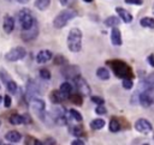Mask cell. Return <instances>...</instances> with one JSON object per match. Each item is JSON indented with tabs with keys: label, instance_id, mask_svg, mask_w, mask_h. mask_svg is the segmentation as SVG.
<instances>
[{
	"label": "cell",
	"instance_id": "6da1fadb",
	"mask_svg": "<svg viewBox=\"0 0 154 145\" xmlns=\"http://www.w3.org/2000/svg\"><path fill=\"white\" fill-rule=\"evenodd\" d=\"M107 65H109V67L112 68L113 73L122 79H131L134 77V72L132 68L123 60L119 59H113V60H108Z\"/></svg>",
	"mask_w": 154,
	"mask_h": 145
},
{
	"label": "cell",
	"instance_id": "7a4b0ae2",
	"mask_svg": "<svg viewBox=\"0 0 154 145\" xmlns=\"http://www.w3.org/2000/svg\"><path fill=\"white\" fill-rule=\"evenodd\" d=\"M66 42H67V48L71 52H73V53L79 52L82 48V31L78 28L71 29L67 35Z\"/></svg>",
	"mask_w": 154,
	"mask_h": 145
},
{
	"label": "cell",
	"instance_id": "3957f363",
	"mask_svg": "<svg viewBox=\"0 0 154 145\" xmlns=\"http://www.w3.org/2000/svg\"><path fill=\"white\" fill-rule=\"evenodd\" d=\"M77 16V12L72 8H66V10H63L61 12H59L57 14V17L54 18L53 20V25L55 29H61L64 28L70 20H72L75 17Z\"/></svg>",
	"mask_w": 154,
	"mask_h": 145
},
{
	"label": "cell",
	"instance_id": "277c9868",
	"mask_svg": "<svg viewBox=\"0 0 154 145\" xmlns=\"http://www.w3.org/2000/svg\"><path fill=\"white\" fill-rule=\"evenodd\" d=\"M18 22L20 24V28H22V31H25V30H29L31 29L35 23H36V19L34 17V14L31 13L30 10L28 8H23L19 11L18 13Z\"/></svg>",
	"mask_w": 154,
	"mask_h": 145
},
{
	"label": "cell",
	"instance_id": "5b68a950",
	"mask_svg": "<svg viewBox=\"0 0 154 145\" xmlns=\"http://www.w3.org/2000/svg\"><path fill=\"white\" fill-rule=\"evenodd\" d=\"M60 73L64 78L66 79H76L77 77H79V67L76 65H65L61 70Z\"/></svg>",
	"mask_w": 154,
	"mask_h": 145
},
{
	"label": "cell",
	"instance_id": "8992f818",
	"mask_svg": "<svg viewBox=\"0 0 154 145\" xmlns=\"http://www.w3.org/2000/svg\"><path fill=\"white\" fill-rule=\"evenodd\" d=\"M26 55V50L25 48L23 47H16V48H12L7 54H6V60L7 61H18V60H22L24 59Z\"/></svg>",
	"mask_w": 154,
	"mask_h": 145
},
{
	"label": "cell",
	"instance_id": "52a82bcc",
	"mask_svg": "<svg viewBox=\"0 0 154 145\" xmlns=\"http://www.w3.org/2000/svg\"><path fill=\"white\" fill-rule=\"evenodd\" d=\"M30 107H31V109L41 117V120H45V115H46V111H45V109H46V104H45V102L42 101V99H40V98H34V99H31L30 101Z\"/></svg>",
	"mask_w": 154,
	"mask_h": 145
},
{
	"label": "cell",
	"instance_id": "ba28073f",
	"mask_svg": "<svg viewBox=\"0 0 154 145\" xmlns=\"http://www.w3.org/2000/svg\"><path fill=\"white\" fill-rule=\"evenodd\" d=\"M73 83H75L76 89H77V91L79 93H82V95H89L90 93V91H91L90 90V86L88 85L87 80L84 78H82L81 75L77 77L76 79H73Z\"/></svg>",
	"mask_w": 154,
	"mask_h": 145
},
{
	"label": "cell",
	"instance_id": "9c48e42d",
	"mask_svg": "<svg viewBox=\"0 0 154 145\" xmlns=\"http://www.w3.org/2000/svg\"><path fill=\"white\" fill-rule=\"evenodd\" d=\"M135 128H136L137 132L143 133V134H147V133L152 132L153 126H152V123L148 120H146V119H138L135 122Z\"/></svg>",
	"mask_w": 154,
	"mask_h": 145
},
{
	"label": "cell",
	"instance_id": "30bf717a",
	"mask_svg": "<svg viewBox=\"0 0 154 145\" xmlns=\"http://www.w3.org/2000/svg\"><path fill=\"white\" fill-rule=\"evenodd\" d=\"M138 103L142 105V107H150L153 103H154V98L152 96V93L148 91V90H144L143 92H141L138 95Z\"/></svg>",
	"mask_w": 154,
	"mask_h": 145
},
{
	"label": "cell",
	"instance_id": "8fae6325",
	"mask_svg": "<svg viewBox=\"0 0 154 145\" xmlns=\"http://www.w3.org/2000/svg\"><path fill=\"white\" fill-rule=\"evenodd\" d=\"M37 35H38V24H37V22L35 23V25L31 29L25 30V31H22V38L24 41H26V42L28 41H31V40H35L37 37Z\"/></svg>",
	"mask_w": 154,
	"mask_h": 145
},
{
	"label": "cell",
	"instance_id": "7c38bea8",
	"mask_svg": "<svg viewBox=\"0 0 154 145\" xmlns=\"http://www.w3.org/2000/svg\"><path fill=\"white\" fill-rule=\"evenodd\" d=\"M40 90L37 87V84L34 83V80H29L28 81V85H26V97L29 101L36 98V96L38 95Z\"/></svg>",
	"mask_w": 154,
	"mask_h": 145
},
{
	"label": "cell",
	"instance_id": "4fadbf2b",
	"mask_svg": "<svg viewBox=\"0 0 154 145\" xmlns=\"http://www.w3.org/2000/svg\"><path fill=\"white\" fill-rule=\"evenodd\" d=\"M2 28H4V31L6 34H11L13 31V29H14V19L10 14H5L4 16Z\"/></svg>",
	"mask_w": 154,
	"mask_h": 145
},
{
	"label": "cell",
	"instance_id": "5bb4252c",
	"mask_svg": "<svg viewBox=\"0 0 154 145\" xmlns=\"http://www.w3.org/2000/svg\"><path fill=\"white\" fill-rule=\"evenodd\" d=\"M52 56H53V54H52L51 50L43 49V50L38 52V54L36 55V61L38 64H46V62H48L52 59Z\"/></svg>",
	"mask_w": 154,
	"mask_h": 145
},
{
	"label": "cell",
	"instance_id": "9a60e30c",
	"mask_svg": "<svg viewBox=\"0 0 154 145\" xmlns=\"http://www.w3.org/2000/svg\"><path fill=\"white\" fill-rule=\"evenodd\" d=\"M111 42L113 46H122V34L118 28H112L111 30Z\"/></svg>",
	"mask_w": 154,
	"mask_h": 145
},
{
	"label": "cell",
	"instance_id": "2e32d148",
	"mask_svg": "<svg viewBox=\"0 0 154 145\" xmlns=\"http://www.w3.org/2000/svg\"><path fill=\"white\" fill-rule=\"evenodd\" d=\"M116 12L118 13V16L120 17V19L124 23H131L132 22V14L130 12H128L126 10H124L122 7H116Z\"/></svg>",
	"mask_w": 154,
	"mask_h": 145
},
{
	"label": "cell",
	"instance_id": "e0dca14e",
	"mask_svg": "<svg viewBox=\"0 0 154 145\" xmlns=\"http://www.w3.org/2000/svg\"><path fill=\"white\" fill-rule=\"evenodd\" d=\"M5 139L8 140V141H11V143H18L22 139V135L17 131H10V132H7L5 134Z\"/></svg>",
	"mask_w": 154,
	"mask_h": 145
},
{
	"label": "cell",
	"instance_id": "ac0fdd59",
	"mask_svg": "<svg viewBox=\"0 0 154 145\" xmlns=\"http://www.w3.org/2000/svg\"><path fill=\"white\" fill-rule=\"evenodd\" d=\"M59 91L63 93V96H64L65 98L70 97V93H71V91H72V85H71V83H69V81H64V83L60 85Z\"/></svg>",
	"mask_w": 154,
	"mask_h": 145
},
{
	"label": "cell",
	"instance_id": "d6986e66",
	"mask_svg": "<svg viewBox=\"0 0 154 145\" xmlns=\"http://www.w3.org/2000/svg\"><path fill=\"white\" fill-rule=\"evenodd\" d=\"M49 98H51V101L53 102V103H60L61 101H64V99H66L64 96H63V93L60 92V91H58V90H53L52 92H51V96H49Z\"/></svg>",
	"mask_w": 154,
	"mask_h": 145
},
{
	"label": "cell",
	"instance_id": "ffe728a7",
	"mask_svg": "<svg viewBox=\"0 0 154 145\" xmlns=\"http://www.w3.org/2000/svg\"><path fill=\"white\" fill-rule=\"evenodd\" d=\"M105 25L106 26H112V28H116L119 23H120V18H118V17H116V16H111V17H108V18H106L105 19Z\"/></svg>",
	"mask_w": 154,
	"mask_h": 145
},
{
	"label": "cell",
	"instance_id": "44dd1931",
	"mask_svg": "<svg viewBox=\"0 0 154 145\" xmlns=\"http://www.w3.org/2000/svg\"><path fill=\"white\" fill-rule=\"evenodd\" d=\"M51 0H35V7L40 11H45L49 7Z\"/></svg>",
	"mask_w": 154,
	"mask_h": 145
},
{
	"label": "cell",
	"instance_id": "7402d4cb",
	"mask_svg": "<svg viewBox=\"0 0 154 145\" xmlns=\"http://www.w3.org/2000/svg\"><path fill=\"white\" fill-rule=\"evenodd\" d=\"M96 75H97V78H100L101 80H107V79L109 78V72H108V70H107L106 67H100V68H97V71H96Z\"/></svg>",
	"mask_w": 154,
	"mask_h": 145
},
{
	"label": "cell",
	"instance_id": "603a6c76",
	"mask_svg": "<svg viewBox=\"0 0 154 145\" xmlns=\"http://www.w3.org/2000/svg\"><path fill=\"white\" fill-rule=\"evenodd\" d=\"M141 25L143 28H149V29H154V18H150V17H143L141 20H140Z\"/></svg>",
	"mask_w": 154,
	"mask_h": 145
},
{
	"label": "cell",
	"instance_id": "cb8c5ba5",
	"mask_svg": "<svg viewBox=\"0 0 154 145\" xmlns=\"http://www.w3.org/2000/svg\"><path fill=\"white\" fill-rule=\"evenodd\" d=\"M8 120H10V122L12 125H22V123H24V117H23V115H19V114H12Z\"/></svg>",
	"mask_w": 154,
	"mask_h": 145
},
{
	"label": "cell",
	"instance_id": "d4e9b609",
	"mask_svg": "<svg viewBox=\"0 0 154 145\" xmlns=\"http://www.w3.org/2000/svg\"><path fill=\"white\" fill-rule=\"evenodd\" d=\"M109 131L111 132H113V133H116V132H118L119 129H120V122L118 121V119L117 117H112L111 119V121H109Z\"/></svg>",
	"mask_w": 154,
	"mask_h": 145
},
{
	"label": "cell",
	"instance_id": "484cf974",
	"mask_svg": "<svg viewBox=\"0 0 154 145\" xmlns=\"http://www.w3.org/2000/svg\"><path fill=\"white\" fill-rule=\"evenodd\" d=\"M70 101L73 103V104H77V105H82V103H83V98H82V96H81V93H72V95H70Z\"/></svg>",
	"mask_w": 154,
	"mask_h": 145
},
{
	"label": "cell",
	"instance_id": "4316f807",
	"mask_svg": "<svg viewBox=\"0 0 154 145\" xmlns=\"http://www.w3.org/2000/svg\"><path fill=\"white\" fill-rule=\"evenodd\" d=\"M105 126V121L102 119H95L90 122V127L93 129H101Z\"/></svg>",
	"mask_w": 154,
	"mask_h": 145
},
{
	"label": "cell",
	"instance_id": "83f0119b",
	"mask_svg": "<svg viewBox=\"0 0 154 145\" xmlns=\"http://www.w3.org/2000/svg\"><path fill=\"white\" fill-rule=\"evenodd\" d=\"M6 89L8 90V92H10V93H16V92H17L18 86H17V84H16V81H14V80L10 79V80L6 83Z\"/></svg>",
	"mask_w": 154,
	"mask_h": 145
},
{
	"label": "cell",
	"instance_id": "f1b7e54d",
	"mask_svg": "<svg viewBox=\"0 0 154 145\" xmlns=\"http://www.w3.org/2000/svg\"><path fill=\"white\" fill-rule=\"evenodd\" d=\"M69 111H70L69 114L71 115V117H72L73 120H76V121H78V122L83 120V117H82V115H81V113H79V111H77L76 109H70Z\"/></svg>",
	"mask_w": 154,
	"mask_h": 145
},
{
	"label": "cell",
	"instance_id": "f546056e",
	"mask_svg": "<svg viewBox=\"0 0 154 145\" xmlns=\"http://www.w3.org/2000/svg\"><path fill=\"white\" fill-rule=\"evenodd\" d=\"M144 84H146V89H148V87H154V72L150 73V74L146 78Z\"/></svg>",
	"mask_w": 154,
	"mask_h": 145
},
{
	"label": "cell",
	"instance_id": "4dcf8cb0",
	"mask_svg": "<svg viewBox=\"0 0 154 145\" xmlns=\"http://www.w3.org/2000/svg\"><path fill=\"white\" fill-rule=\"evenodd\" d=\"M83 132H84V131H83V128H82L81 126H75V127H72V129H71V133H72L73 135H76L77 138L84 135Z\"/></svg>",
	"mask_w": 154,
	"mask_h": 145
},
{
	"label": "cell",
	"instance_id": "1f68e13d",
	"mask_svg": "<svg viewBox=\"0 0 154 145\" xmlns=\"http://www.w3.org/2000/svg\"><path fill=\"white\" fill-rule=\"evenodd\" d=\"M54 65H67V60L63 55H57L54 58Z\"/></svg>",
	"mask_w": 154,
	"mask_h": 145
},
{
	"label": "cell",
	"instance_id": "d6a6232c",
	"mask_svg": "<svg viewBox=\"0 0 154 145\" xmlns=\"http://www.w3.org/2000/svg\"><path fill=\"white\" fill-rule=\"evenodd\" d=\"M0 79L2 80L4 84H6L11 78H10V74H7V72L5 70H0Z\"/></svg>",
	"mask_w": 154,
	"mask_h": 145
},
{
	"label": "cell",
	"instance_id": "836d02e7",
	"mask_svg": "<svg viewBox=\"0 0 154 145\" xmlns=\"http://www.w3.org/2000/svg\"><path fill=\"white\" fill-rule=\"evenodd\" d=\"M40 77L42 79H49L51 78V72L47 68H41L40 70Z\"/></svg>",
	"mask_w": 154,
	"mask_h": 145
},
{
	"label": "cell",
	"instance_id": "e575fe53",
	"mask_svg": "<svg viewBox=\"0 0 154 145\" xmlns=\"http://www.w3.org/2000/svg\"><path fill=\"white\" fill-rule=\"evenodd\" d=\"M90 101H91L93 103H96L97 105H102V104L105 103V99H103L102 97H99V96H91V97H90Z\"/></svg>",
	"mask_w": 154,
	"mask_h": 145
},
{
	"label": "cell",
	"instance_id": "d590c367",
	"mask_svg": "<svg viewBox=\"0 0 154 145\" xmlns=\"http://www.w3.org/2000/svg\"><path fill=\"white\" fill-rule=\"evenodd\" d=\"M134 86V83H132V80L131 79H123V87L124 89H131Z\"/></svg>",
	"mask_w": 154,
	"mask_h": 145
},
{
	"label": "cell",
	"instance_id": "8d00e7d4",
	"mask_svg": "<svg viewBox=\"0 0 154 145\" xmlns=\"http://www.w3.org/2000/svg\"><path fill=\"white\" fill-rule=\"evenodd\" d=\"M95 113L96 114H99V115H103V114H106L107 113V109L105 108V105L102 104V105H97L96 107V109H95Z\"/></svg>",
	"mask_w": 154,
	"mask_h": 145
},
{
	"label": "cell",
	"instance_id": "74e56055",
	"mask_svg": "<svg viewBox=\"0 0 154 145\" xmlns=\"http://www.w3.org/2000/svg\"><path fill=\"white\" fill-rule=\"evenodd\" d=\"M11 103H12V99H11L10 95H6V96L4 97V105H5L6 108H10V107H11Z\"/></svg>",
	"mask_w": 154,
	"mask_h": 145
},
{
	"label": "cell",
	"instance_id": "f35d334b",
	"mask_svg": "<svg viewBox=\"0 0 154 145\" xmlns=\"http://www.w3.org/2000/svg\"><path fill=\"white\" fill-rule=\"evenodd\" d=\"M125 4H131V5H142L143 0H125Z\"/></svg>",
	"mask_w": 154,
	"mask_h": 145
},
{
	"label": "cell",
	"instance_id": "ab89813d",
	"mask_svg": "<svg viewBox=\"0 0 154 145\" xmlns=\"http://www.w3.org/2000/svg\"><path fill=\"white\" fill-rule=\"evenodd\" d=\"M59 1H60V4L63 6H70V5H72L75 2V0H59Z\"/></svg>",
	"mask_w": 154,
	"mask_h": 145
},
{
	"label": "cell",
	"instance_id": "60d3db41",
	"mask_svg": "<svg viewBox=\"0 0 154 145\" xmlns=\"http://www.w3.org/2000/svg\"><path fill=\"white\" fill-rule=\"evenodd\" d=\"M147 60H148L149 65H150L152 67H154V55H153V54H150V55L147 58Z\"/></svg>",
	"mask_w": 154,
	"mask_h": 145
},
{
	"label": "cell",
	"instance_id": "b9f144b4",
	"mask_svg": "<svg viewBox=\"0 0 154 145\" xmlns=\"http://www.w3.org/2000/svg\"><path fill=\"white\" fill-rule=\"evenodd\" d=\"M71 145H84V141L81 139H75L73 141H71Z\"/></svg>",
	"mask_w": 154,
	"mask_h": 145
},
{
	"label": "cell",
	"instance_id": "7bdbcfd3",
	"mask_svg": "<svg viewBox=\"0 0 154 145\" xmlns=\"http://www.w3.org/2000/svg\"><path fill=\"white\" fill-rule=\"evenodd\" d=\"M23 117H24V123H30L31 122V119H30V116H28V114H24Z\"/></svg>",
	"mask_w": 154,
	"mask_h": 145
},
{
	"label": "cell",
	"instance_id": "ee69618b",
	"mask_svg": "<svg viewBox=\"0 0 154 145\" xmlns=\"http://www.w3.org/2000/svg\"><path fill=\"white\" fill-rule=\"evenodd\" d=\"M34 145H43V143L40 141V140H35V141H34Z\"/></svg>",
	"mask_w": 154,
	"mask_h": 145
},
{
	"label": "cell",
	"instance_id": "f6af8a7d",
	"mask_svg": "<svg viewBox=\"0 0 154 145\" xmlns=\"http://www.w3.org/2000/svg\"><path fill=\"white\" fill-rule=\"evenodd\" d=\"M17 2H19V4H26V2H29V0H16Z\"/></svg>",
	"mask_w": 154,
	"mask_h": 145
},
{
	"label": "cell",
	"instance_id": "bcb514c9",
	"mask_svg": "<svg viewBox=\"0 0 154 145\" xmlns=\"http://www.w3.org/2000/svg\"><path fill=\"white\" fill-rule=\"evenodd\" d=\"M83 1H84V2H91L93 0H83Z\"/></svg>",
	"mask_w": 154,
	"mask_h": 145
},
{
	"label": "cell",
	"instance_id": "7dc6e473",
	"mask_svg": "<svg viewBox=\"0 0 154 145\" xmlns=\"http://www.w3.org/2000/svg\"><path fill=\"white\" fill-rule=\"evenodd\" d=\"M153 13H154V4H153Z\"/></svg>",
	"mask_w": 154,
	"mask_h": 145
},
{
	"label": "cell",
	"instance_id": "c3c4849f",
	"mask_svg": "<svg viewBox=\"0 0 154 145\" xmlns=\"http://www.w3.org/2000/svg\"><path fill=\"white\" fill-rule=\"evenodd\" d=\"M0 102H1V96H0Z\"/></svg>",
	"mask_w": 154,
	"mask_h": 145
},
{
	"label": "cell",
	"instance_id": "681fc988",
	"mask_svg": "<svg viewBox=\"0 0 154 145\" xmlns=\"http://www.w3.org/2000/svg\"><path fill=\"white\" fill-rule=\"evenodd\" d=\"M143 145H148V144H143Z\"/></svg>",
	"mask_w": 154,
	"mask_h": 145
},
{
	"label": "cell",
	"instance_id": "f907efd6",
	"mask_svg": "<svg viewBox=\"0 0 154 145\" xmlns=\"http://www.w3.org/2000/svg\"><path fill=\"white\" fill-rule=\"evenodd\" d=\"M6 145H11V144H6Z\"/></svg>",
	"mask_w": 154,
	"mask_h": 145
},
{
	"label": "cell",
	"instance_id": "816d5d0a",
	"mask_svg": "<svg viewBox=\"0 0 154 145\" xmlns=\"http://www.w3.org/2000/svg\"><path fill=\"white\" fill-rule=\"evenodd\" d=\"M0 125H1V122H0Z\"/></svg>",
	"mask_w": 154,
	"mask_h": 145
}]
</instances>
